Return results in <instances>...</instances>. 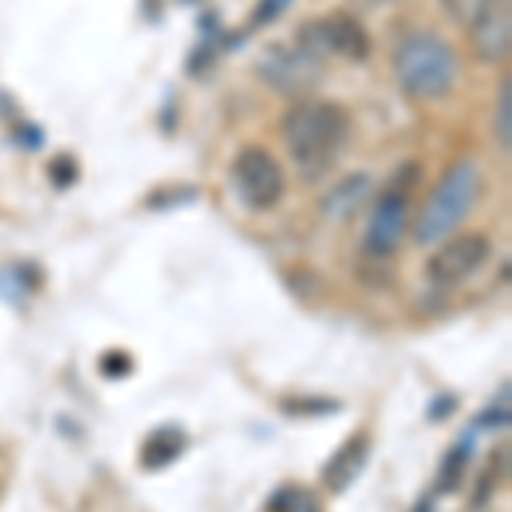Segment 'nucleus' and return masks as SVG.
Here are the masks:
<instances>
[{
    "mask_svg": "<svg viewBox=\"0 0 512 512\" xmlns=\"http://www.w3.org/2000/svg\"><path fill=\"white\" fill-rule=\"evenodd\" d=\"M280 130L301 178L318 181L335 168L349 144V113L325 99H301L287 110Z\"/></svg>",
    "mask_w": 512,
    "mask_h": 512,
    "instance_id": "1",
    "label": "nucleus"
},
{
    "mask_svg": "<svg viewBox=\"0 0 512 512\" xmlns=\"http://www.w3.org/2000/svg\"><path fill=\"white\" fill-rule=\"evenodd\" d=\"M393 69L403 93L434 103V99L448 96L454 82H458V55L437 35H410L396 48Z\"/></svg>",
    "mask_w": 512,
    "mask_h": 512,
    "instance_id": "2",
    "label": "nucleus"
},
{
    "mask_svg": "<svg viewBox=\"0 0 512 512\" xmlns=\"http://www.w3.org/2000/svg\"><path fill=\"white\" fill-rule=\"evenodd\" d=\"M478 195H482V171L478 161L461 158L451 164L448 175L437 181L431 198L424 202V212L417 216V243L420 246H437L441 239H448L461 222L468 219V212L475 209Z\"/></svg>",
    "mask_w": 512,
    "mask_h": 512,
    "instance_id": "3",
    "label": "nucleus"
},
{
    "mask_svg": "<svg viewBox=\"0 0 512 512\" xmlns=\"http://www.w3.org/2000/svg\"><path fill=\"white\" fill-rule=\"evenodd\" d=\"M233 185L250 209L267 212L284 198V168L263 147H243L233 161Z\"/></svg>",
    "mask_w": 512,
    "mask_h": 512,
    "instance_id": "4",
    "label": "nucleus"
},
{
    "mask_svg": "<svg viewBox=\"0 0 512 512\" xmlns=\"http://www.w3.org/2000/svg\"><path fill=\"white\" fill-rule=\"evenodd\" d=\"M492 256V243L482 233H461L441 239V246L427 260V280L437 287H458L461 280L485 267V260Z\"/></svg>",
    "mask_w": 512,
    "mask_h": 512,
    "instance_id": "5",
    "label": "nucleus"
},
{
    "mask_svg": "<svg viewBox=\"0 0 512 512\" xmlns=\"http://www.w3.org/2000/svg\"><path fill=\"white\" fill-rule=\"evenodd\" d=\"M478 59L499 65L509 59L512 48V4L509 0H482L475 14L465 21Z\"/></svg>",
    "mask_w": 512,
    "mask_h": 512,
    "instance_id": "6",
    "label": "nucleus"
},
{
    "mask_svg": "<svg viewBox=\"0 0 512 512\" xmlns=\"http://www.w3.org/2000/svg\"><path fill=\"white\" fill-rule=\"evenodd\" d=\"M407 219H410V205L407 192H390L373 205V216L366 222V236H362V250L376 260L396 253V246L407 236Z\"/></svg>",
    "mask_w": 512,
    "mask_h": 512,
    "instance_id": "7",
    "label": "nucleus"
},
{
    "mask_svg": "<svg viewBox=\"0 0 512 512\" xmlns=\"http://www.w3.org/2000/svg\"><path fill=\"white\" fill-rule=\"evenodd\" d=\"M260 76L280 96H301L318 82V62L304 55L301 48H270L260 59Z\"/></svg>",
    "mask_w": 512,
    "mask_h": 512,
    "instance_id": "8",
    "label": "nucleus"
},
{
    "mask_svg": "<svg viewBox=\"0 0 512 512\" xmlns=\"http://www.w3.org/2000/svg\"><path fill=\"white\" fill-rule=\"evenodd\" d=\"M318 31L328 55H342V59L352 62H362L369 55V35L362 21L352 18V14H332V18L318 21Z\"/></svg>",
    "mask_w": 512,
    "mask_h": 512,
    "instance_id": "9",
    "label": "nucleus"
},
{
    "mask_svg": "<svg viewBox=\"0 0 512 512\" xmlns=\"http://www.w3.org/2000/svg\"><path fill=\"white\" fill-rule=\"evenodd\" d=\"M373 195V178L366 171H355V175H345L342 181H335V188L321 198V212L328 219H349L352 212L362 209V202Z\"/></svg>",
    "mask_w": 512,
    "mask_h": 512,
    "instance_id": "10",
    "label": "nucleus"
},
{
    "mask_svg": "<svg viewBox=\"0 0 512 512\" xmlns=\"http://www.w3.org/2000/svg\"><path fill=\"white\" fill-rule=\"evenodd\" d=\"M366 458H369V441L366 437H352V441L325 465V485L332 492H345L355 482V475L362 472Z\"/></svg>",
    "mask_w": 512,
    "mask_h": 512,
    "instance_id": "11",
    "label": "nucleus"
},
{
    "mask_svg": "<svg viewBox=\"0 0 512 512\" xmlns=\"http://www.w3.org/2000/svg\"><path fill=\"white\" fill-rule=\"evenodd\" d=\"M185 444H188V437L181 434L178 427H158V431L147 434V441L140 444V465H144L147 472H161V468H168L175 458H181Z\"/></svg>",
    "mask_w": 512,
    "mask_h": 512,
    "instance_id": "12",
    "label": "nucleus"
},
{
    "mask_svg": "<svg viewBox=\"0 0 512 512\" xmlns=\"http://www.w3.org/2000/svg\"><path fill=\"white\" fill-rule=\"evenodd\" d=\"M492 127H495V140H499V147L502 151H509L512 147V89H509V79L502 82V89H499V103H495Z\"/></svg>",
    "mask_w": 512,
    "mask_h": 512,
    "instance_id": "13",
    "label": "nucleus"
},
{
    "mask_svg": "<svg viewBox=\"0 0 512 512\" xmlns=\"http://www.w3.org/2000/svg\"><path fill=\"white\" fill-rule=\"evenodd\" d=\"M274 512H321V506H318V499L311 492L287 485V489H280L274 495Z\"/></svg>",
    "mask_w": 512,
    "mask_h": 512,
    "instance_id": "14",
    "label": "nucleus"
},
{
    "mask_svg": "<svg viewBox=\"0 0 512 512\" xmlns=\"http://www.w3.org/2000/svg\"><path fill=\"white\" fill-rule=\"evenodd\" d=\"M465 465H468V451H465V444H458V448H454L441 465V489L444 492L458 489L461 478H465Z\"/></svg>",
    "mask_w": 512,
    "mask_h": 512,
    "instance_id": "15",
    "label": "nucleus"
},
{
    "mask_svg": "<svg viewBox=\"0 0 512 512\" xmlns=\"http://www.w3.org/2000/svg\"><path fill=\"white\" fill-rule=\"evenodd\" d=\"M99 366H103V376H127L134 369V359L127 352H106Z\"/></svg>",
    "mask_w": 512,
    "mask_h": 512,
    "instance_id": "16",
    "label": "nucleus"
},
{
    "mask_svg": "<svg viewBox=\"0 0 512 512\" xmlns=\"http://www.w3.org/2000/svg\"><path fill=\"white\" fill-rule=\"evenodd\" d=\"M48 171H52V181H55V185H59V188H65V185H72V181H76V161H72V158H55L52 161V168H48Z\"/></svg>",
    "mask_w": 512,
    "mask_h": 512,
    "instance_id": "17",
    "label": "nucleus"
},
{
    "mask_svg": "<svg viewBox=\"0 0 512 512\" xmlns=\"http://www.w3.org/2000/svg\"><path fill=\"white\" fill-rule=\"evenodd\" d=\"M478 4H482V0H444V7H448V14H451L454 21H461V24H465L468 18H472Z\"/></svg>",
    "mask_w": 512,
    "mask_h": 512,
    "instance_id": "18",
    "label": "nucleus"
},
{
    "mask_svg": "<svg viewBox=\"0 0 512 512\" xmlns=\"http://www.w3.org/2000/svg\"><path fill=\"white\" fill-rule=\"evenodd\" d=\"M287 4H291V0H260V7H256V18H253V21H256V24L274 21Z\"/></svg>",
    "mask_w": 512,
    "mask_h": 512,
    "instance_id": "19",
    "label": "nucleus"
}]
</instances>
